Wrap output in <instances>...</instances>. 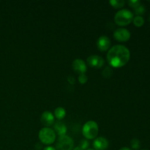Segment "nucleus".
Here are the masks:
<instances>
[{"mask_svg": "<svg viewBox=\"0 0 150 150\" xmlns=\"http://www.w3.org/2000/svg\"><path fill=\"white\" fill-rule=\"evenodd\" d=\"M57 150H73V140L67 135L59 136L57 144Z\"/></svg>", "mask_w": 150, "mask_h": 150, "instance_id": "nucleus-5", "label": "nucleus"}, {"mask_svg": "<svg viewBox=\"0 0 150 150\" xmlns=\"http://www.w3.org/2000/svg\"><path fill=\"white\" fill-rule=\"evenodd\" d=\"M99 127L98 125L95 121H88L83 125L82 133L86 139H94L98 134Z\"/></svg>", "mask_w": 150, "mask_h": 150, "instance_id": "nucleus-3", "label": "nucleus"}, {"mask_svg": "<svg viewBox=\"0 0 150 150\" xmlns=\"http://www.w3.org/2000/svg\"><path fill=\"white\" fill-rule=\"evenodd\" d=\"M41 122L47 127L52 125L54 123V116L50 111H44L41 116Z\"/></svg>", "mask_w": 150, "mask_h": 150, "instance_id": "nucleus-11", "label": "nucleus"}, {"mask_svg": "<svg viewBox=\"0 0 150 150\" xmlns=\"http://www.w3.org/2000/svg\"><path fill=\"white\" fill-rule=\"evenodd\" d=\"M89 143L87 140H81L80 142V144H79V146L83 150H86L87 149H89Z\"/></svg>", "mask_w": 150, "mask_h": 150, "instance_id": "nucleus-19", "label": "nucleus"}, {"mask_svg": "<svg viewBox=\"0 0 150 150\" xmlns=\"http://www.w3.org/2000/svg\"><path fill=\"white\" fill-rule=\"evenodd\" d=\"M97 46L100 51H108L111 46V40L105 35H102L100 37L97 41Z\"/></svg>", "mask_w": 150, "mask_h": 150, "instance_id": "nucleus-8", "label": "nucleus"}, {"mask_svg": "<svg viewBox=\"0 0 150 150\" xmlns=\"http://www.w3.org/2000/svg\"><path fill=\"white\" fill-rule=\"evenodd\" d=\"M54 115H55V117L57 120H63L66 116V111L64 108H62V107H58L54 111Z\"/></svg>", "mask_w": 150, "mask_h": 150, "instance_id": "nucleus-13", "label": "nucleus"}, {"mask_svg": "<svg viewBox=\"0 0 150 150\" xmlns=\"http://www.w3.org/2000/svg\"><path fill=\"white\" fill-rule=\"evenodd\" d=\"M120 150H131V149L128 147H122V148H121Z\"/></svg>", "mask_w": 150, "mask_h": 150, "instance_id": "nucleus-24", "label": "nucleus"}, {"mask_svg": "<svg viewBox=\"0 0 150 150\" xmlns=\"http://www.w3.org/2000/svg\"><path fill=\"white\" fill-rule=\"evenodd\" d=\"M88 79H87V76H86L85 74H81L79 77V81L80 82V83L81 84H84V83H86Z\"/></svg>", "mask_w": 150, "mask_h": 150, "instance_id": "nucleus-21", "label": "nucleus"}, {"mask_svg": "<svg viewBox=\"0 0 150 150\" xmlns=\"http://www.w3.org/2000/svg\"><path fill=\"white\" fill-rule=\"evenodd\" d=\"M125 3L124 0H111L109 1V4L114 8H121L125 5Z\"/></svg>", "mask_w": 150, "mask_h": 150, "instance_id": "nucleus-15", "label": "nucleus"}, {"mask_svg": "<svg viewBox=\"0 0 150 150\" xmlns=\"http://www.w3.org/2000/svg\"><path fill=\"white\" fill-rule=\"evenodd\" d=\"M133 13L127 9H122L117 12L114 16V21L121 26L130 24L133 20Z\"/></svg>", "mask_w": 150, "mask_h": 150, "instance_id": "nucleus-2", "label": "nucleus"}, {"mask_svg": "<svg viewBox=\"0 0 150 150\" xmlns=\"http://www.w3.org/2000/svg\"><path fill=\"white\" fill-rule=\"evenodd\" d=\"M73 150H83V149H82L80 147V146H76V147H75L74 149H73Z\"/></svg>", "mask_w": 150, "mask_h": 150, "instance_id": "nucleus-23", "label": "nucleus"}, {"mask_svg": "<svg viewBox=\"0 0 150 150\" xmlns=\"http://www.w3.org/2000/svg\"><path fill=\"white\" fill-rule=\"evenodd\" d=\"M130 145L133 149H139L140 147V142H139V139H132L131 142H130Z\"/></svg>", "mask_w": 150, "mask_h": 150, "instance_id": "nucleus-18", "label": "nucleus"}, {"mask_svg": "<svg viewBox=\"0 0 150 150\" xmlns=\"http://www.w3.org/2000/svg\"><path fill=\"white\" fill-rule=\"evenodd\" d=\"M87 62L89 66L94 68H101L104 64V59L98 55H92L87 58Z\"/></svg>", "mask_w": 150, "mask_h": 150, "instance_id": "nucleus-7", "label": "nucleus"}, {"mask_svg": "<svg viewBox=\"0 0 150 150\" xmlns=\"http://www.w3.org/2000/svg\"><path fill=\"white\" fill-rule=\"evenodd\" d=\"M133 22L135 26H138V27H141V26H142L144 24V19L142 16H137L133 18Z\"/></svg>", "mask_w": 150, "mask_h": 150, "instance_id": "nucleus-14", "label": "nucleus"}, {"mask_svg": "<svg viewBox=\"0 0 150 150\" xmlns=\"http://www.w3.org/2000/svg\"><path fill=\"white\" fill-rule=\"evenodd\" d=\"M43 150H57V149H56L54 147H53V146H46V147L44 148Z\"/></svg>", "mask_w": 150, "mask_h": 150, "instance_id": "nucleus-22", "label": "nucleus"}, {"mask_svg": "<svg viewBox=\"0 0 150 150\" xmlns=\"http://www.w3.org/2000/svg\"><path fill=\"white\" fill-rule=\"evenodd\" d=\"M130 58V52L125 45H116L107 54V59L111 67L119 68L125 65Z\"/></svg>", "mask_w": 150, "mask_h": 150, "instance_id": "nucleus-1", "label": "nucleus"}, {"mask_svg": "<svg viewBox=\"0 0 150 150\" xmlns=\"http://www.w3.org/2000/svg\"><path fill=\"white\" fill-rule=\"evenodd\" d=\"M94 149L105 150L108 147V142L105 138L98 137L93 142Z\"/></svg>", "mask_w": 150, "mask_h": 150, "instance_id": "nucleus-10", "label": "nucleus"}, {"mask_svg": "<svg viewBox=\"0 0 150 150\" xmlns=\"http://www.w3.org/2000/svg\"><path fill=\"white\" fill-rule=\"evenodd\" d=\"M73 68L74 71L79 73L80 75L84 74L87 70L86 63L81 59H76L73 62Z\"/></svg>", "mask_w": 150, "mask_h": 150, "instance_id": "nucleus-9", "label": "nucleus"}, {"mask_svg": "<svg viewBox=\"0 0 150 150\" xmlns=\"http://www.w3.org/2000/svg\"><path fill=\"white\" fill-rule=\"evenodd\" d=\"M131 36L130 31L125 28H120L114 31V37L119 42H126L129 40Z\"/></svg>", "mask_w": 150, "mask_h": 150, "instance_id": "nucleus-6", "label": "nucleus"}, {"mask_svg": "<svg viewBox=\"0 0 150 150\" xmlns=\"http://www.w3.org/2000/svg\"><path fill=\"white\" fill-rule=\"evenodd\" d=\"M143 150H146V149H143Z\"/></svg>", "mask_w": 150, "mask_h": 150, "instance_id": "nucleus-27", "label": "nucleus"}, {"mask_svg": "<svg viewBox=\"0 0 150 150\" xmlns=\"http://www.w3.org/2000/svg\"><path fill=\"white\" fill-rule=\"evenodd\" d=\"M39 139L44 144H51L56 140L55 131L49 127H43L39 132Z\"/></svg>", "mask_w": 150, "mask_h": 150, "instance_id": "nucleus-4", "label": "nucleus"}, {"mask_svg": "<svg viewBox=\"0 0 150 150\" xmlns=\"http://www.w3.org/2000/svg\"><path fill=\"white\" fill-rule=\"evenodd\" d=\"M134 11L137 16H142V15H143L145 13V11H146V8H145V7L143 4H141L140 5H139L137 7L134 9Z\"/></svg>", "mask_w": 150, "mask_h": 150, "instance_id": "nucleus-16", "label": "nucleus"}, {"mask_svg": "<svg viewBox=\"0 0 150 150\" xmlns=\"http://www.w3.org/2000/svg\"><path fill=\"white\" fill-rule=\"evenodd\" d=\"M149 22H150V15H149Z\"/></svg>", "mask_w": 150, "mask_h": 150, "instance_id": "nucleus-26", "label": "nucleus"}, {"mask_svg": "<svg viewBox=\"0 0 150 150\" xmlns=\"http://www.w3.org/2000/svg\"><path fill=\"white\" fill-rule=\"evenodd\" d=\"M86 150H95V149H87Z\"/></svg>", "mask_w": 150, "mask_h": 150, "instance_id": "nucleus-25", "label": "nucleus"}, {"mask_svg": "<svg viewBox=\"0 0 150 150\" xmlns=\"http://www.w3.org/2000/svg\"><path fill=\"white\" fill-rule=\"evenodd\" d=\"M113 74L112 69L110 68L109 67H106L104 70L103 71V76L105 78H110Z\"/></svg>", "mask_w": 150, "mask_h": 150, "instance_id": "nucleus-17", "label": "nucleus"}, {"mask_svg": "<svg viewBox=\"0 0 150 150\" xmlns=\"http://www.w3.org/2000/svg\"><path fill=\"white\" fill-rule=\"evenodd\" d=\"M141 4H142V3H141V1H139V0H130V1H128L129 6L131 7H133V9H135L136 7H137L138 6L140 5Z\"/></svg>", "mask_w": 150, "mask_h": 150, "instance_id": "nucleus-20", "label": "nucleus"}, {"mask_svg": "<svg viewBox=\"0 0 150 150\" xmlns=\"http://www.w3.org/2000/svg\"><path fill=\"white\" fill-rule=\"evenodd\" d=\"M54 129H55L56 133L59 136H65L67 133V127L61 122H58L54 125Z\"/></svg>", "mask_w": 150, "mask_h": 150, "instance_id": "nucleus-12", "label": "nucleus"}]
</instances>
